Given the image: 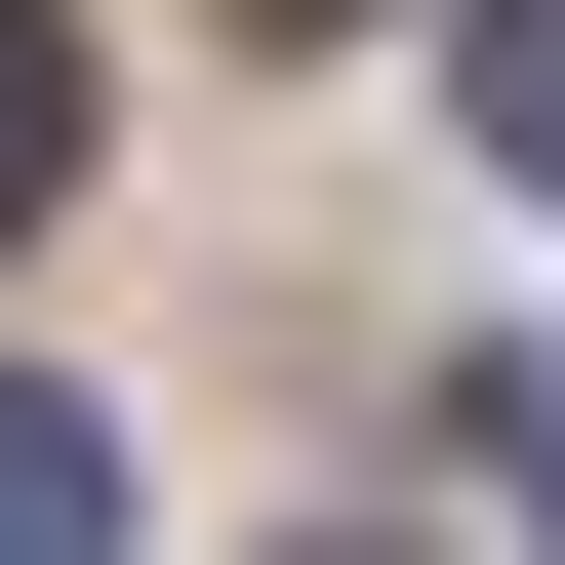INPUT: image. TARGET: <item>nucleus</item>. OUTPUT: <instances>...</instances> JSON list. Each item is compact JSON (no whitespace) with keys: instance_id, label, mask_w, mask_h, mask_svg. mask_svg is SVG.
Segmentation results:
<instances>
[{"instance_id":"f257e3e1","label":"nucleus","mask_w":565,"mask_h":565,"mask_svg":"<svg viewBox=\"0 0 565 565\" xmlns=\"http://www.w3.org/2000/svg\"><path fill=\"white\" fill-rule=\"evenodd\" d=\"M0 565H121V445L82 404H0Z\"/></svg>"},{"instance_id":"20e7f679","label":"nucleus","mask_w":565,"mask_h":565,"mask_svg":"<svg viewBox=\"0 0 565 565\" xmlns=\"http://www.w3.org/2000/svg\"><path fill=\"white\" fill-rule=\"evenodd\" d=\"M484 162H565V0H525V41H484Z\"/></svg>"},{"instance_id":"7ed1b4c3","label":"nucleus","mask_w":565,"mask_h":565,"mask_svg":"<svg viewBox=\"0 0 565 565\" xmlns=\"http://www.w3.org/2000/svg\"><path fill=\"white\" fill-rule=\"evenodd\" d=\"M484 484H525V565H565V364H484Z\"/></svg>"},{"instance_id":"f03ea898","label":"nucleus","mask_w":565,"mask_h":565,"mask_svg":"<svg viewBox=\"0 0 565 565\" xmlns=\"http://www.w3.org/2000/svg\"><path fill=\"white\" fill-rule=\"evenodd\" d=\"M41 162H82V41H41V0H0V202H41Z\"/></svg>"}]
</instances>
